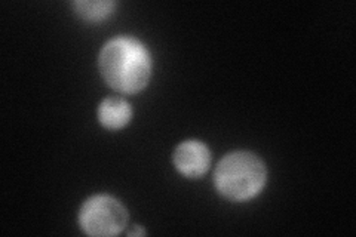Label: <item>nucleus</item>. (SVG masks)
<instances>
[{
	"label": "nucleus",
	"instance_id": "f257e3e1",
	"mask_svg": "<svg viewBox=\"0 0 356 237\" xmlns=\"http://www.w3.org/2000/svg\"><path fill=\"white\" fill-rule=\"evenodd\" d=\"M99 72L110 88L120 94H137L152 77V55L136 38L119 36L108 40L98 58Z\"/></svg>",
	"mask_w": 356,
	"mask_h": 237
},
{
	"label": "nucleus",
	"instance_id": "20e7f679",
	"mask_svg": "<svg viewBox=\"0 0 356 237\" xmlns=\"http://www.w3.org/2000/svg\"><path fill=\"white\" fill-rule=\"evenodd\" d=\"M174 165L177 171L187 178L202 177L209 169L211 152L200 141H184L174 152Z\"/></svg>",
	"mask_w": 356,
	"mask_h": 237
},
{
	"label": "nucleus",
	"instance_id": "f03ea898",
	"mask_svg": "<svg viewBox=\"0 0 356 237\" xmlns=\"http://www.w3.org/2000/svg\"><path fill=\"white\" fill-rule=\"evenodd\" d=\"M267 169L257 154L235 152L222 157L216 167L214 184L218 193L233 202L250 200L263 190Z\"/></svg>",
	"mask_w": 356,
	"mask_h": 237
},
{
	"label": "nucleus",
	"instance_id": "423d86ee",
	"mask_svg": "<svg viewBox=\"0 0 356 237\" xmlns=\"http://www.w3.org/2000/svg\"><path fill=\"white\" fill-rule=\"evenodd\" d=\"M116 3L110 0H79L73 8L76 14L86 21H103L113 13Z\"/></svg>",
	"mask_w": 356,
	"mask_h": 237
},
{
	"label": "nucleus",
	"instance_id": "39448f33",
	"mask_svg": "<svg viewBox=\"0 0 356 237\" xmlns=\"http://www.w3.org/2000/svg\"><path fill=\"white\" fill-rule=\"evenodd\" d=\"M132 108L124 98H106L98 107V120L107 129L118 131L131 122Z\"/></svg>",
	"mask_w": 356,
	"mask_h": 237
},
{
	"label": "nucleus",
	"instance_id": "0eeeda50",
	"mask_svg": "<svg viewBox=\"0 0 356 237\" xmlns=\"http://www.w3.org/2000/svg\"><path fill=\"white\" fill-rule=\"evenodd\" d=\"M128 234H129V236H136V234L144 236V234H146V231H144L141 227H138V225H134V229H132Z\"/></svg>",
	"mask_w": 356,
	"mask_h": 237
},
{
	"label": "nucleus",
	"instance_id": "7ed1b4c3",
	"mask_svg": "<svg viewBox=\"0 0 356 237\" xmlns=\"http://www.w3.org/2000/svg\"><path fill=\"white\" fill-rule=\"evenodd\" d=\"M128 212L122 203L108 195L89 197L81 208L79 224L82 230L95 237L119 234L127 227Z\"/></svg>",
	"mask_w": 356,
	"mask_h": 237
}]
</instances>
